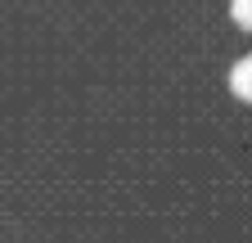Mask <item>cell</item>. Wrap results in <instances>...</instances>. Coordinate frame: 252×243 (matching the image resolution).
<instances>
[{
	"mask_svg": "<svg viewBox=\"0 0 252 243\" xmlns=\"http://www.w3.org/2000/svg\"><path fill=\"white\" fill-rule=\"evenodd\" d=\"M230 90H234V99L252 104V54H248V59H239V63L230 68Z\"/></svg>",
	"mask_w": 252,
	"mask_h": 243,
	"instance_id": "6da1fadb",
	"label": "cell"
},
{
	"mask_svg": "<svg viewBox=\"0 0 252 243\" xmlns=\"http://www.w3.org/2000/svg\"><path fill=\"white\" fill-rule=\"evenodd\" d=\"M230 14H234V23L243 32H252V0H230Z\"/></svg>",
	"mask_w": 252,
	"mask_h": 243,
	"instance_id": "7a4b0ae2",
	"label": "cell"
}]
</instances>
